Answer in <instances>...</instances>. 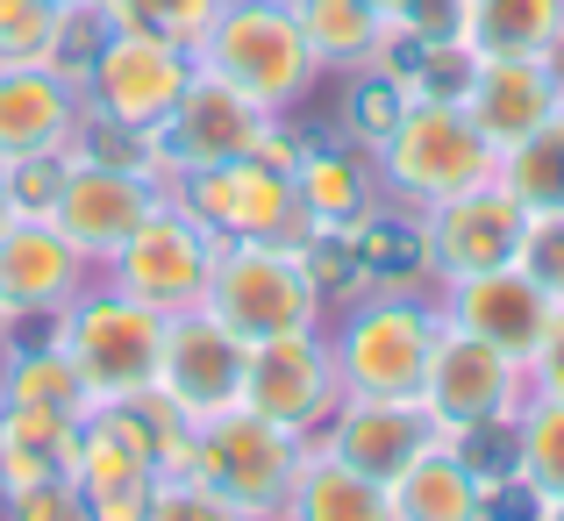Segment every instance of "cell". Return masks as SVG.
<instances>
[{
  "instance_id": "1",
  "label": "cell",
  "mask_w": 564,
  "mask_h": 521,
  "mask_svg": "<svg viewBox=\"0 0 564 521\" xmlns=\"http://www.w3.org/2000/svg\"><path fill=\"white\" fill-rule=\"evenodd\" d=\"M193 57L272 115H286L293 100H307L315 79H322V65H315V51H307V36H301L286 0H221L207 36L193 43Z\"/></svg>"
},
{
  "instance_id": "2",
  "label": "cell",
  "mask_w": 564,
  "mask_h": 521,
  "mask_svg": "<svg viewBox=\"0 0 564 521\" xmlns=\"http://www.w3.org/2000/svg\"><path fill=\"white\" fill-rule=\"evenodd\" d=\"M301 465H307V436L264 422V414L243 408V400L221 408V414H207V422L193 428V457H186L193 479L215 486L243 521H279L286 514V493H293V479H301Z\"/></svg>"
},
{
  "instance_id": "3",
  "label": "cell",
  "mask_w": 564,
  "mask_h": 521,
  "mask_svg": "<svg viewBox=\"0 0 564 521\" xmlns=\"http://www.w3.org/2000/svg\"><path fill=\"white\" fill-rule=\"evenodd\" d=\"M372 158H379V178L414 207L457 200V193L500 178V151L465 115V100H408V115L393 122V137Z\"/></svg>"
},
{
  "instance_id": "4",
  "label": "cell",
  "mask_w": 564,
  "mask_h": 521,
  "mask_svg": "<svg viewBox=\"0 0 564 521\" xmlns=\"http://www.w3.org/2000/svg\"><path fill=\"white\" fill-rule=\"evenodd\" d=\"M200 307L215 322H229L243 344L293 336V329H315L322 322V293L301 272V250L293 243H215Z\"/></svg>"
},
{
  "instance_id": "5",
  "label": "cell",
  "mask_w": 564,
  "mask_h": 521,
  "mask_svg": "<svg viewBox=\"0 0 564 521\" xmlns=\"http://www.w3.org/2000/svg\"><path fill=\"white\" fill-rule=\"evenodd\" d=\"M165 200L186 207L215 243H301L307 215L301 193H293V172L264 165L258 151L229 158V165H200V172H172Z\"/></svg>"
},
{
  "instance_id": "6",
  "label": "cell",
  "mask_w": 564,
  "mask_h": 521,
  "mask_svg": "<svg viewBox=\"0 0 564 521\" xmlns=\"http://www.w3.org/2000/svg\"><path fill=\"white\" fill-rule=\"evenodd\" d=\"M57 350L79 365V379L94 386V400H129L143 386H158V350H165V315L143 301L115 293H79L65 315L51 322Z\"/></svg>"
},
{
  "instance_id": "7",
  "label": "cell",
  "mask_w": 564,
  "mask_h": 521,
  "mask_svg": "<svg viewBox=\"0 0 564 521\" xmlns=\"http://www.w3.org/2000/svg\"><path fill=\"white\" fill-rule=\"evenodd\" d=\"M443 307L422 301H365L336 336V386L344 393H379V400H422L429 350H436Z\"/></svg>"
},
{
  "instance_id": "8",
  "label": "cell",
  "mask_w": 564,
  "mask_h": 521,
  "mask_svg": "<svg viewBox=\"0 0 564 521\" xmlns=\"http://www.w3.org/2000/svg\"><path fill=\"white\" fill-rule=\"evenodd\" d=\"M165 200L158 193V172L143 165H115V158H94L72 143L65 158V186L51 200V221L65 229V243L79 250L86 264H115V250L143 229V215Z\"/></svg>"
},
{
  "instance_id": "9",
  "label": "cell",
  "mask_w": 564,
  "mask_h": 521,
  "mask_svg": "<svg viewBox=\"0 0 564 521\" xmlns=\"http://www.w3.org/2000/svg\"><path fill=\"white\" fill-rule=\"evenodd\" d=\"M207 264H215V236H207L186 207L158 200L151 215H143V229L115 250L108 272L129 301L158 307V315H186V307L207 301Z\"/></svg>"
},
{
  "instance_id": "10",
  "label": "cell",
  "mask_w": 564,
  "mask_h": 521,
  "mask_svg": "<svg viewBox=\"0 0 564 521\" xmlns=\"http://www.w3.org/2000/svg\"><path fill=\"white\" fill-rule=\"evenodd\" d=\"M529 400V365L508 350H494L486 336L443 322L436 329V350H429V379H422V408L451 428H471V422H500V414H522Z\"/></svg>"
},
{
  "instance_id": "11",
  "label": "cell",
  "mask_w": 564,
  "mask_h": 521,
  "mask_svg": "<svg viewBox=\"0 0 564 521\" xmlns=\"http://www.w3.org/2000/svg\"><path fill=\"white\" fill-rule=\"evenodd\" d=\"M272 129V108H258L250 94H236L229 79L215 72H193V86L180 94V108L151 129V151H158V178L172 172H200V165H229V158H250Z\"/></svg>"
},
{
  "instance_id": "12",
  "label": "cell",
  "mask_w": 564,
  "mask_h": 521,
  "mask_svg": "<svg viewBox=\"0 0 564 521\" xmlns=\"http://www.w3.org/2000/svg\"><path fill=\"white\" fill-rule=\"evenodd\" d=\"M193 72H200V57H193L186 43L115 29L108 51H100V65H94V79H86V108L108 115V122H122V129H137V137H151V129L180 108Z\"/></svg>"
},
{
  "instance_id": "13",
  "label": "cell",
  "mask_w": 564,
  "mask_h": 521,
  "mask_svg": "<svg viewBox=\"0 0 564 521\" xmlns=\"http://www.w3.org/2000/svg\"><path fill=\"white\" fill-rule=\"evenodd\" d=\"M336 350L322 344V329H293V336H264L250 344L243 365V408H258L264 422L293 428V436H315L336 408Z\"/></svg>"
},
{
  "instance_id": "14",
  "label": "cell",
  "mask_w": 564,
  "mask_h": 521,
  "mask_svg": "<svg viewBox=\"0 0 564 521\" xmlns=\"http://www.w3.org/2000/svg\"><path fill=\"white\" fill-rule=\"evenodd\" d=\"M422 229H429V264L451 286V279H479V272H500V264L522 258L529 207L494 178V186H471L457 200L422 207Z\"/></svg>"
},
{
  "instance_id": "15",
  "label": "cell",
  "mask_w": 564,
  "mask_h": 521,
  "mask_svg": "<svg viewBox=\"0 0 564 521\" xmlns=\"http://www.w3.org/2000/svg\"><path fill=\"white\" fill-rule=\"evenodd\" d=\"M315 451L344 457L365 479H400L429 443H443V422L422 400H379V393H336L322 436H307Z\"/></svg>"
},
{
  "instance_id": "16",
  "label": "cell",
  "mask_w": 564,
  "mask_h": 521,
  "mask_svg": "<svg viewBox=\"0 0 564 521\" xmlns=\"http://www.w3.org/2000/svg\"><path fill=\"white\" fill-rule=\"evenodd\" d=\"M243 365L250 344L215 322L207 307H186V315H165V350H158V393H172L193 422L236 408L243 400Z\"/></svg>"
},
{
  "instance_id": "17",
  "label": "cell",
  "mask_w": 564,
  "mask_h": 521,
  "mask_svg": "<svg viewBox=\"0 0 564 521\" xmlns=\"http://www.w3.org/2000/svg\"><path fill=\"white\" fill-rule=\"evenodd\" d=\"M94 264L65 243L51 215H14L0 229V307L8 322H57L86 293Z\"/></svg>"
},
{
  "instance_id": "18",
  "label": "cell",
  "mask_w": 564,
  "mask_h": 521,
  "mask_svg": "<svg viewBox=\"0 0 564 521\" xmlns=\"http://www.w3.org/2000/svg\"><path fill=\"white\" fill-rule=\"evenodd\" d=\"M551 315H557V301L522 272V264H500V272H479V279H451V301H443V322L486 336L494 350L522 357V365H529V350L543 344Z\"/></svg>"
},
{
  "instance_id": "19",
  "label": "cell",
  "mask_w": 564,
  "mask_h": 521,
  "mask_svg": "<svg viewBox=\"0 0 564 521\" xmlns=\"http://www.w3.org/2000/svg\"><path fill=\"white\" fill-rule=\"evenodd\" d=\"M86 122V94L51 65H0V165L43 151H72Z\"/></svg>"
},
{
  "instance_id": "20",
  "label": "cell",
  "mask_w": 564,
  "mask_h": 521,
  "mask_svg": "<svg viewBox=\"0 0 564 521\" xmlns=\"http://www.w3.org/2000/svg\"><path fill=\"white\" fill-rule=\"evenodd\" d=\"M557 108L564 94L543 57H479V79L465 94V115L494 137V151H514L522 137H536Z\"/></svg>"
},
{
  "instance_id": "21",
  "label": "cell",
  "mask_w": 564,
  "mask_h": 521,
  "mask_svg": "<svg viewBox=\"0 0 564 521\" xmlns=\"http://www.w3.org/2000/svg\"><path fill=\"white\" fill-rule=\"evenodd\" d=\"M293 193H301L307 229H358L386 200V178L365 143H307L293 165Z\"/></svg>"
},
{
  "instance_id": "22",
  "label": "cell",
  "mask_w": 564,
  "mask_h": 521,
  "mask_svg": "<svg viewBox=\"0 0 564 521\" xmlns=\"http://www.w3.org/2000/svg\"><path fill=\"white\" fill-rule=\"evenodd\" d=\"M72 457H79V422L0 400V500L29 493L43 479H72Z\"/></svg>"
},
{
  "instance_id": "23",
  "label": "cell",
  "mask_w": 564,
  "mask_h": 521,
  "mask_svg": "<svg viewBox=\"0 0 564 521\" xmlns=\"http://www.w3.org/2000/svg\"><path fill=\"white\" fill-rule=\"evenodd\" d=\"M400 521H486V486L471 479V465L451 451V436L429 443L400 479H386Z\"/></svg>"
},
{
  "instance_id": "24",
  "label": "cell",
  "mask_w": 564,
  "mask_h": 521,
  "mask_svg": "<svg viewBox=\"0 0 564 521\" xmlns=\"http://www.w3.org/2000/svg\"><path fill=\"white\" fill-rule=\"evenodd\" d=\"M279 521H400V514H393L386 479H365V471H350L344 457H329V451L307 443V465H301V479H293Z\"/></svg>"
},
{
  "instance_id": "25",
  "label": "cell",
  "mask_w": 564,
  "mask_h": 521,
  "mask_svg": "<svg viewBox=\"0 0 564 521\" xmlns=\"http://www.w3.org/2000/svg\"><path fill=\"white\" fill-rule=\"evenodd\" d=\"M358 243V264H365V286H414V279H436L429 264V229H422V207H372V215L350 229Z\"/></svg>"
},
{
  "instance_id": "26",
  "label": "cell",
  "mask_w": 564,
  "mask_h": 521,
  "mask_svg": "<svg viewBox=\"0 0 564 521\" xmlns=\"http://www.w3.org/2000/svg\"><path fill=\"white\" fill-rule=\"evenodd\" d=\"M293 22H301L307 51H315V65H372L379 43H386V14L372 8V0H286Z\"/></svg>"
},
{
  "instance_id": "27",
  "label": "cell",
  "mask_w": 564,
  "mask_h": 521,
  "mask_svg": "<svg viewBox=\"0 0 564 521\" xmlns=\"http://www.w3.org/2000/svg\"><path fill=\"white\" fill-rule=\"evenodd\" d=\"M0 400H14V408H51V414H65V422H86V414L100 408L94 386L79 379V365L57 350V336L43 350H8V365H0Z\"/></svg>"
},
{
  "instance_id": "28",
  "label": "cell",
  "mask_w": 564,
  "mask_h": 521,
  "mask_svg": "<svg viewBox=\"0 0 564 521\" xmlns=\"http://www.w3.org/2000/svg\"><path fill=\"white\" fill-rule=\"evenodd\" d=\"M564 36V0H471L465 43L479 57H543Z\"/></svg>"
},
{
  "instance_id": "29",
  "label": "cell",
  "mask_w": 564,
  "mask_h": 521,
  "mask_svg": "<svg viewBox=\"0 0 564 521\" xmlns=\"http://www.w3.org/2000/svg\"><path fill=\"white\" fill-rule=\"evenodd\" d=\"M500 186H508L529 215L564 207V108L536 129V137H522L514 151H500Z\"/></svg>"
},
{
  "instance_id": "30",
  "label": "cell",
  "mask_w": 564,
  "mask_h": 521,
  "mask_svg": "<svg viewBox=\"0 0 564 521\" xmlns=\"http://www.w3.org/2000/svg\"><path fill=\"white\" fill-rule=\"evenodd\" d=\"M514 436H522V479L543 500H564V400L529 393L514 414Z\"/></svg>"
},
{
  "instance_id": "31",
  "label": "cell",
  "mask_w": 564,
  "mask_h": 521,
  "mask_svg": "<svg viewBox=\"0 0 564 521\" xmlns=\"http://www.w3.org/2000/svg\"><path fill=\"white\" fill-rule=\"evenodd\" d=\"M108 36H115V22L100 14V0H72V8L57 14V36H51V51H43V65H51L65 86H79V94H86V79H94Z\"/></svg>"
},
{
  "instance_id": "32",
  "label": "cell",
  "mask_w": 564,
  "mask_h": 521,
  "mask_svg": "<svg viewBox=\"0 0 564 521\" xmlns=\"http://www.w3.org/2000/svg\"><path fill=\"white\" fill-rule=\"evenodd\" d=\"M408 100L414 94L386 65H358V72H350V94H344V129L365 143V151H379V143L393 137V122L408 115Z\"/></svg>"
},
{
  "instance_id": "33",
  "label": "cell",
  "mask_w": 564,
  "mask_h": 521,
  "mask_svg": "<svg viewBox=\"0 0 564 521\" xmlns=\"http://www.w3.org/2000/svg\"><path fill=\"white\" fill-rule=\"evenodd\" d=\"M221 0H100V14H108L115 29H137V36H165V43H200L207 22H215Z\"/></svg>"
},
{
  "instance_id": "34",
  "label": "cell",
  "mask_w": 564,
  "mask_h": 521,
  "mask_svg": "<svg viewBox=\"0 0 564 521\" xmlns=\"http://www.w3.org/2000/svg\"><path fill=\"white\" fill-rule=\"evenodd\" d=\"M451 451L471 465V479H479V486L522 479V436H514V414H500V422H471V428H451Z\"/></svg>"
},
{
  "instance_id": "35",
  "label": "cell",
  "mask_w": 564,
  "mask_h": 521,
  "mask_svg": "<svg viewBox=\"0 0 564 521\" xmlns=\"http://www.w3.org/2000/svg\"><path fill=\"white\" fill-rule=\"evenodd\" d=\"M293 250H301V272L315 279L322 307L365 286V264H358V243H350V229H307V236H301Z\"/></svg>"
},
{
  "instance_id": "36",
  "label": "cell",
  "mask_w": 564,
  "mask_h": 521,
  "mask_svg": "<svg viewBox=\"0 0 564 521\" xmlns=\"http://www.w3.org/2000/svg\"><path fill=\"white\" fill-rule=\"evenodd\" d=\"M57 14V0H0V65H43Z\"/></svg>"
},
{
  "instance_id": "37",
  "label": "cell",
  "mask_w": 564,
  "mask_h": 521,
  "mask_svg": "<svg viewBox=\"0 0 564 521\" xmlns=\"http://www.w3.org/2000/svg\"><path fill=\"white\" fill-rule=\"evenodd\" d=\"M143 521H243L215 486H200L193 471H172V479H151V508Z\"/></svg>"
},
{
  "instance_id": "38",
  "label": "cell",
  "mask_w": 564,
  "mask_h": 521,
  "mask_svg": "<svg viewBox=\"0 0 564 521\" xmlns=\"http://www.w3.org/2000/svg\"><path fill=\"white\" fill-rule=\"evenodd\" d=\"M514 264H522V272L564 307V207H543V215H529V229H522V258H514Z\"/></svg>"
},
{
  "instance_id": "39",
  "label": "cell",
  "mask_w": 564,
  "mask_h": 521,
  "mask_svg": "<svg viewBox=\"0 0 564 521\" xmlns=\"http://www.w3.org/2000/svg\"><path fill=\"white\" fill-rule=\"evenodd\" d=\"M65 158H72V151L14 158V165H8V193H14V215H51L57 186H65Z\"/></svg>"
},
{
  "instance_id": "40",
  "label": "cell",
  "mask_w": 564,
  "mask_h": 521,
  "mask_svg": "<svg viewBox=\"0 0 564 521\" xmlns=\"http://www.w3.org/2000/svg\"><path fill=\"white\" fill-rule=\"evenodd\" d=\"M465 22H471V0H400L393 29L414 43H465Z\"/></svg>"
},
{
  "instance_id": "41",
  "label": "cell",
  "mask_w": 564,
  "mask_h": 521,
  "mask_svg": "<svg viewBox=\"0 0 564 521\" xmlns=\"http://www.w3.org/2000/svg\"><path fill=\"white\" fill-rule=\"evenodd\" d=\"M8 521H94V500L72 479H43L29 493H8Z\"/></svg>"
},
{
  "instance_id": "42",
  "label": "cell",
  "mask_w": 564,
  "mask_h": 521,
  "mask_svg": "<svg viewBox=\"0 0 564 521\" xmlns=\"http://www.w3.org/2000/svg\"><path fill=\"white\" fill-rule=\"evenodd\" d=\"M529 393H551V400H564V307L551 315L543 344L529 350Z\"/></svg>"
},
{
  "instance_id": "43",
  "label": "cell",
  "mask_w": 564,
  "mask_h": 521,
  "mask_svg": "<svg viewBox=\"0 0 564 521\" xmlns=\"http://www.w3.org/2000/svg\"><path fill=\"white\" fill-rule=\"evenodd\" d=\"M543 65H551V79H557V94H564V36L551 43V51H543Z\"/></svg>"
},
{
  "instance_id": "44",
  "label": "cell",
  "mask_w": 564,
  "mask_h": 521,
  "mask_svg": "<svg viewBox=\"0 0 564 521\" xmlns=\"http://www.w3.org/2000/svg\"><path fill=\"white\" fill-rule=\"evenodd\" d=\"M14 221V193H8V165H0V229Z\"/></svg>"
},
{
  "instance_id": "45",
  "label": "cell",
  "mask_w": 564,
  "mask_h": 521,
  "mask_svg": "<svg viewBox=\"0 0 564 521\" xmlns=\"http://www.w3.org/2000/svg\"><path fill=\"white\" fill-rule=\"evenodd\" d=\"M543 521H564V500H543Z\"/></svg>"
},
{
  "instance_id": "46",
  "label": "cell",
  "mask_w": 564,
  "mask_h": 521,
  "mask_svg": "<svg viewBox=\"0 0 564 521\" xmlns=\"http://www.w3.org/2000/svg\"><path fill=\"white\" fill-rule=\"evenodd\" d=\"M372 8H379V14H386V22H393V14H400V0H372Z\"/></svg>"
},
{
  "instance_id": "47",
  "label": "cell",
  "mask_w": 564,
  "mask_h": 521,
  "mask_svg": "<svg viewBox=\"0 0 564 521\" xmlns=\"http://www.w3.org/2000/svg\"><path fill=\"white\" fill-rule=\"evenodd\" d=\"M8 329H14V322H8V307H0V344H8Z\"/></svg>"
},
{
  "instance_id": "48",
  "label": "cell",
  "mask_w": 564,
  "mask_h": 521,
  "mask_svg": "<svg viewBox=\"0 0 564 521\" xmlns=\"http://www.w3.org/2000/svg\"><path fill=\"white\" fill-rule=\"evenodd\" d=\"M57 8H72V0H57Z\"/></svg>"
}]
</instances>
